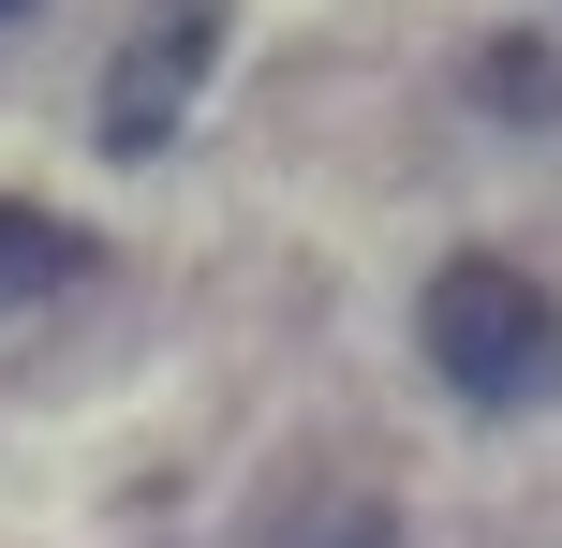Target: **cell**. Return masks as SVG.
<instances>
[{
	"label": "cell",
	"mask_w": 562,
	"mask_h": 548,
	"mask_svg": "<svg viewBox=\"0 0 562 548\" xmlns=\"http://www.w3.org/2000/svg\"><path fill=\"white\" fill-rule=\"evenodd\" d=\"M415 342H429V371H445L474 415H533V401H562V297L533 282V267H504V253L429 267Z\"/></svg>",
	"instance_id": "cell-1"
},
{
	"label": "cell",
	"mask_w": 562,
	"mask_h": 548,
	"mask_svg": "<svg viewBox=\"0 0 562 548\" xmlns=\"http://www.w3.org/2000/svg\"><path fill=\"white\" fill-rule=\"evenodd\" d=\"M207 45H223V0H164L104 75V148H164L193 119V89H207Z\"/></svg>",
	"instance_id": "cell-2"
},
{
	"label": "cell",
	"mask_w": 562,
	"mask_h": 548,
	"mask_svg": "<svg viewBox=\"0 0 562 548\" xmlns=\"http://www.w3.org/2000/svg\"><path fill=\"white\" fill-rule=\"evenodd\" d=\"M59 282H89V223L0 193V312H30V297H59Z\"/></svg>",
	"instance_id": "cell-3"
},
{
	"label": "cell",
	"mask_w": 562,
	"mask_h": 548,
	"mask_svg": "<svg viewBox=\"0 0 562 548\" xmlns=\"http://www.w3.org/2000/svg\"><path fill=\"white\" fill-rule=\"evenodd\" d=\"M0 15H30V0H0Z\"/></svg>",
	"instance_id": "cell-4"
}]
</instances>
